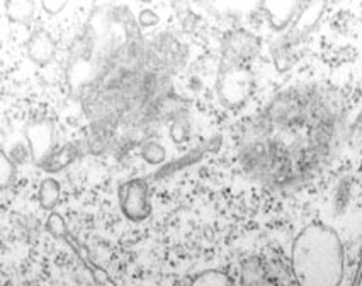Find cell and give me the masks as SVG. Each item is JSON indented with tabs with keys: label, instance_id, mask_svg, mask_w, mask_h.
<instances>
[{
	"label": "cell",
	"instance_id": "6da1fadb",
	"mask_svg": "<svg viewBox=\"0 0 362 286\" xmlns=\"http://www.w3.org/2000/svg\"><path fill=\"white\" fill-rule=\"evenodd\" d=\"M186 48L170 35L143 36L128 6L99 4L71 45L65 77L87 120L92 154L124 157L179 116L174 79Z\"/></svg>",
	"mask_w": 362,
	"mask_h": 286
},
{
	"label": "cell",
	"instance_id": "9c48e42d",
	"mask_svg": "<svg viewBox=\"0 0 362 286\" xmlns=\"http://www.w3.org/2000/svg\"><path fill=\"white\" fill-rule=\"evenodd\" d=\"M6 7L7 14L14 23H29L35 12V2L31 0H9Z\"/></svg>",
	"mask_w": 362,
	"mask_h": 286
},
{
	"label": "cell",
	"instance_id": "4fadbf2b",
	"mask_svg": "<svg viewBox=\"0 0 362 286\" xmlns=\"http://www.w3.org/2000/svg\"><path fill=\"white\" fill-rule=\"evenodd\" d=\"M16 178V167L6 152H0V186L6 189Z\"/></svg>",
	"mask_w": 362,
	"mask_h": 286
},
{
	"label": "cell",
	"instance_id": "9a60e30c",
	"mask_svg": "<svg viewBox=\"0 0 362 286\" xmlns=\"http://www.w3.org/2000/svg\"><path fill=\"white\" fill-rule=\"evenodd\" d=\"M41 7H43L46 14L54 16L62 9H65L66 2H63V0H45V2H41Z\"/></svg>",
	"mask_w": 362,
	"mask_h": 286
},
{
	"label": "cell",
	"instance_id": "ba28073f",
	"mask_svg": "<svg viewBox=\"0 0 362 286\" xmlns=\"http://www.w3.org/2000/svg\"><path fill=\"white\" fill-rule=\"evenodd\" d=\"M62 188L60 183L53 178H46L41 181L37 198H40V205L43 210H53L54 206L60 203Z\"/></svg>",
	"mask_w": 362,
	"mask_h": 286
},
{
	"label": "cell",
	"instance_id": "277c9868",
	"mask_svg": "<svg viewBox=\"0 0 362 286\" xmlns=\"http://www.w3.org/2000/svg\"><path fill=\"white\" fill-rule=\"evenodd\" d=\"M260 43L247 31H230L223 38L221 62L216 79V92L226 108H240L254 91V72L250 63L259 55Z\"/></svg>",
	"mask_w": 362,
	"mask_h": 286
},
{
	"label": "cell",
	"instance_id": "7a4b0ae2",
	"mask_svg": "<svg viewBox=\"0 0 362 286\" xmlns=\"http://www.w3.org/2000/svg\"><path fill=\"white\" fill-rule=\"evenodd\" d=\"M344 126L342 98L332 87L294 84L242 125L238 161L264 188L293 191L317 179L334 161Z\"/></svg>",
	"mask_w": 362,
	"mask_h": 286
},
{
	"label": "cell",
	"instance_id": "8992f818",
	"mask_svg": "<svg viewBox=\"0 0 362 286\" xmlns=\"http://www.w3.org/2000/svg\"><path fill=\"white\" fill-rule=\"evenodd\" d=\"M26 50L28 57L35 63H37V65H48V63L54 58V52H57L53 38L49 36V33L45 31V29L36 31L35 35L29 38Z\"/></svg>",
	"mask_w": 362,
	"mask_h": 286
},
{
	"label": "cell",
	"instance_id": "5b68a950",
	"mask_svg": "<svg viewBox=\"0 0 362 286\" xmlns=\"http://www.w3.org/2000/svg\"><path fill=\"white\" fill-rule=\"evenodd\" d=\"M121 212L128 220L145 222L151 214L148 184L143 179H132L119 189Z\"/></svg>",
	"mask_w": 362,
	"mask_h": 286
},
{
	"label": "cell",
	"instance_id": "30bf717a",
	"mask_svg": "<svg viewBox=\"0 0 362 286\" xmlns=\"http://www.w3.org/2000/svg\"><path fill=\"white\" fill-rule=\"evenodd\" d=\"M189 286H235L233 281L230 280L225 273L221 271H204L199 276L192 280Z\"/></svg>",
	"mask_w": 362,
	"mask_h": 286
},
{
	"label": "cell",
	"instance_id": "3957f363",
	"mask_svg": "<svg viewBox=\"0 0 362 286\" xmlns=\"http://www.w3.org/2000/svg\"><path fill=\"white\" fill-rule=\"evenodd\" d=\"M300 286H339L344 276V247L335 230L310 224L298 234L291 252Z\"/></svg>",
	"mask_w": 362,
	"mask_h": 286
},
{
	"label": "cell",
	"instance_id": "8fae6325",
	"mask_svg": "<svg viewBox=\"0 0 362 286\" xmlns=\"http://www.w3.org/2000/svg\"><path fill=\"white\" fill-rule=\"evenodd\" d=\"M243 286H264L265 285V273L260 268V264H257L255 261L245 264L243 268V276H242Z\"/></svg>",
	"mask_w": 362,
	"mask_h": 286
},
{
	"label": "cell",
	"instance_id": "52a82bcc",
	"mask_svg": "<svg viewBox=\"0 0 362 286\" xmlns=\"http://www.w3.org/2000/svg\"><path fill=\"white\" fill-rule=\"evenodd\" d=\"M78 155H80V150L77 143H66V145L62 147V149L53 150V152L40 164V167H43V169L48 172H58L62 171L63 167H66L69 164L74 162Z\"/></svg>",
	"mask_w": 362,
	"mask_h": 286
},
{
	"label": "cell",
	"instance_id": "5bb4252c",
	"mask_svg": "<svg viewBox=\"0 0 362 286\" xmlns=\"http://www.w3.org/2000/svg\"><path fill=\"white\" fill-rule=\"evenodd\" d=\"M46 230H48L49 234L53 235V237L57 239H63L66 235V224L65 220H63V217L60 213H49L48 217V222H46Z\"/></svg>",
	"mask_w": 362,
	"mask_h": 286
},
{
	"label": "cell",
	"instance_id": "7c38bea8",
	"mask_svg": "<svg viewBox=\"0 0 362 286\" xmlns=\"http://www.w3.org/2000/svg\"><path fill=\"white\" fill-rule=\"evenodd\" d=\"M141 157L148 164H162L165 159V149L158 142L150 140L141 145Z\"/></svg>",
	"mask_w": 362,
	"mask_h": 286
}]
</instances>
